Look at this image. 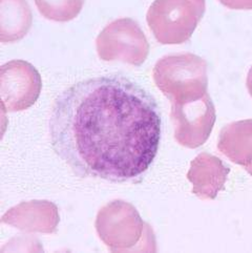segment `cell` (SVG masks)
Instances as JSON below:
<instances>
[{
  "instance_id": "1",
  "label": "cell",
  "mask_w": 252,
  "mask_h": 253,
  "mask_svg": "<svg viewBox=\"0 0 252 253\" xmlns=\"http://www.w3.org/2000/svg\"><path fill=\"white\" fill-rule=\"evenodd\" d=\"M161 114L155 98L122 75L81 80L54 101L56 155L81 178L138 183L157 157Z\"/></svg>"
},
{
  "instance_id": "2",
  "label": "cell",
  "mask_w": 252,
  "mask_h": 253,
  "mask_svg": "<svg viewBox=\"0 0 252 253\" xmlns=\"http://www.w3.org/2000/svg\"><path fill=\"white\" fill-rule=\"evenodd\" d=\"M95 226L100 240L113 252L156 250L150 226L128 202H109L99 210Z\"/></svg>"
},
{
  "instance_id": "3",
  "label": "cell",
  "mask_w": 252,
  "mask_h": 253,
  "mask_svg": "<svg viewBox=\"0 0 252 253\" xmlns=\"http://www.w3.org/2000/svg\"><path fill=\"white\" fill-rule=\"evenodd\" d=\"M153 77L170 103L200 99L208 92L207 62L191 53L162 57L154 67Z\"/></svg>"
},
{
  "instance_id": "4",
  "label": "cell",
  "mask_w": 252,
  "mask_h": 253,
  "mask_svg": "<svg viewBox=\"0 0 252 253\" xmlns=\"http://www.w3.org/2000/svg\"><path fill=\"white\" fill-rule=\"evenodd\" d=\"M205 10V0H155L146 20L160 43L182 44L191 38Z\"/></svg>"
},
{
  "instance_id": "5",
  "label": "cell",
  "mask_w": 252,
  "mask_h": 253,
  "mask_svg": "<svg viewBox=\"0 0 252 253\" xmlns=\"http://www.w3.org/2000/svg\"><path fill=\"white\" fill-rule=\"evenodd\" d=\"M97 54L103 61H122L133 66L145 62L149 43L137 21L119 18L101 31L96 39Z\"/></svg>"
},
{
  "instance_id": "6",
  "label": "cell",
  "mask_w": 252,
  "mask_h": 253,
  "mask_svg": "<svg viewBox=\"0 0 252 253\" xmlns=\"http://www.w3.org/2000/svg\"><path fill=\"white\" fill-rule=\"evenodd\" d=\"M170 118L174 140L184 147L198 148L213 129L215 107L207 92L200 99L171 103Z\"/></svg>"
},
{
  "instance_id": "7",
  "label": "cell",
  "mask_w": 252,
  "mask_h": 253,
  "mask_svg": "<svg viewBox=\"0 0 252 253\" xmlns=\"http://www.w3.org/2000/svg\"><path fill=\"white\" fill-rule=\"evenodd\" d=\"M42 89L39 72L24 60H12L0 69V97L7 113L23 112L38 100Z\"/></svg>"
},
{
  "instance_id": "8",
  "label": "cell",
  "mask_w": 252,
  "mask_h": 253,
  "mask_svg": "<svg viewBox=\"0 0 252 253\" xmlns=\"http://www.w3.org/2000/svg\"><path fill=\"white\" fill-rule=\"evenodd\" d=\"M60 221L58 207L49 201H29L11 208L1 222L28 233H55Z\"/></svg>"
},
{
  "instance_id": "9",
  "label": "cell",
  "mask_w": 252,
  "mask_h": 253,
  "mask_svg": "<svg viewBox=\"0 0 252 253\" xmlns=\"http://www.w3.org/2000/svg\"><path fill=\"white\" fill-rule=\"evenodd\" d=\"M230 169L221 159L202 153L190 163L187 179L192 185V193L201 200H214L225 188Z\"/></svg>"
},
{
  "instance_id": "10",
  "label": "cell",
  "mask_w": 252,
  "mask_h": 253,
  "mask_svg": "<svg viewBox=\"0 0 252 253\" xmlns=\"http://www.w3.org/2000/svg\"><path fill=\"white\" fill-rule=\"evenodd\" d=\"M217 149L246 171L252 168V119L224 126L218 137Z\"/></svg>"
},
{
  "instance_id": "11",
  "label": "cell",
  "mask_w": 252,
  "mask_h": 253,
  "mask_svg": "<svg viewBox=\"0 0 252 253\" xmlns=\"http://www.w3.org/2000/svg\"><path fill=\"white\" fill-rule=\"evenodd\" d=\"M33 24L27 0H0V41L12 43L25 37Z\"/></svg>"
},
{
  "instance_id": "12",
  "label": "cell",
  "mask_w": 252,
  "mask_h": 253,
  "mask_svg": "<svg viewBox=\"0 0 252 253\" xmlns=\"http://www.w3.org/2000/svg\"><path fill=\"white\" fill-rule=\"evenodd\" d=\"M84 0H35L39 13L48 20L67 22L82 10Z\"/></svg>"
},
{
  "instance_id": "13",
  "label": "cell",
  "mask_w": 252,
  "mask_h": 253,
  "mask_svg": "<svg viewBox=\"0 0 252 253\" xmlns=\"http://www.w3.org/2000/svg\"><path fill=\"white\" fill-rule=\"evenodd\" d=\"M230 10H252V0H218Z\"/></svg>"
},
{
  "instance_id": "14",
  "label": "cell",
  "mask_w": 252,
  "mask_h": 253,
  "mask_svg": "<svg viewBox=\"0 0 252 253\" xmlns=\"http://www.w3.org/2000/svg\"><path fill=\"white\" fill-rule=\"evenodd\" d=\"M246 85H247V89H248L249 95H250L251 98H252V66H251V69L249 70L248 75H247Z\"/></svg>"
},
{
  "instance_id": "15",
  "label": "cell",
  "mask_w": 252,
  "mask_h": 253,
  "mask_svg": "<svg viewBox=\"0 0 252 253\" xmlns=\"http://www.w3.org/2000/svg\"><path fill=\"white\" fill-rule=\"evenodd\" d=\"M247 172L252 176V168H250V169L249 170H247Z\"/></svg>"
}]
</instances>
